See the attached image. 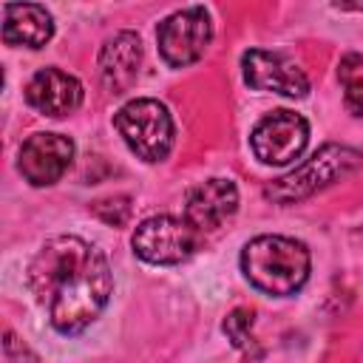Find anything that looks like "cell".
Returning a JSON list of instances; mask_svg holds the SVG:
<instances>
[{
	"label": "cell",
	"mask_w": 363,
	"mask_h": 363,
	"mask_svg": "<svg viewBox=\"0 0 363 363\" xmlns=\"http://www.w3.org/2000/svg\"><path fill=\"white\" fill-rule=\"evenodd\" d=\"M28 286L60 335H79L105 309L113 275L94 244L77 235H54L31 258Z\"/></svg>",
	"instance_id": "cell-1"
},
{
	"label": "cell",
	"mask_w": 363,
	"mask_h": 363,
	"mask_svg": "<svg viewBox=\"0 0 363 363\" xmlns=\"http://www.w3.org/2000/svg\"><path fill=\"white\" fill-rule=\"evenodd\" d=\"M241 269L267 295H295L309 278V250L286 235H258L244 244Z\"/></svg>",
	"instance_id": "cell-2"
},
{
	"label": "cell",
	"mask_w": 363,
	"mask_h": 363,
	"mask_svg": "<svg viewBox=\"0 0 363 363\" xmlns=\"http://www.w3.org/2000/svg\"><path fill=\"white\" fill-rule=\"evenodd\" d=\"M360 164H363L360 150L346 147V145H323L303 164H298L286 176L269 182L264 187V196L275 204H292V201H301V199L335 184L337 179H346Z\"/></svg>",
	"instance_id": "cell-3"
},
{
	"label": "cell",
	"mask_w": 363,
	"mask_h": 363,
	"mask_svg": "<svg viewBox=\"0 0 363 363\" xmlns=\"http://www.w3.org/2000/svg\"><path fill=\"white\" fill-rule=\"evenodd\" d=\"M113 125L119 130V136L125 139V145L145 162H162L167 159L170 147H173V119L167 105H162L159 99L142 96V99H130L125 102L116 116Z\"/></svg>",
	"instance_id": "cell-4"
},
{
	"label": "cell",
	"mask_w": 363,
	"mask_h": 363,
	"mask_svg": "<svg viewBox=\"0 0 363 363\" xmlns=\"http://www.w3.org/2000/svg\"><path fill=\"white\" fill-rule=\"evenodd\" d=\"M133 252L147 264H182L199 244V230L187 218L150 216L133 230Z\"/></svg>",
	"instance_id": "cell-5"
},
{
	"label": "cell",
	"mask_w": 363,
	"mask_h": 363,
	"mask_svg": "<svg viewBox=\"0 0 363 363\" xmlns=\"http://www.w3.org/2000/svg\"><path fill=\"white\" fill-rule=\"evenodd\" d=\"M210 40H213V26H210V14L201 6L173 11L159 23V31H156L159 54L173 68H184L196 62L207 51Z\"/></svg>",
	"instance_id": "cell-6"
},
{
	"label": "cell",
	"mask_w": 363,
	"mask_h": 363,
	"mask_svg": "<svg viewBox=\"0 0 363 363\" xmlns=\"http://www.w3.org/2000/svg\"><path fill=\"white\" fill-rule=\"evenodd\" d=\"M309 142V125L301 113L295 111H272L269 116H264L252 136V153L264 162V164H289L295 162L303 147Z\"/></svg>",
	"instance_id": "cell-7"
},
{
	"label": "cell",
	"mask_w": 363,
	"mask_h": 363,
	"mask_svg": "<svg viewBox=\"0 0 363 363\" xmlns=\"http://www.w3.org/2000/svg\"><path fill=\"white\" fill-rule=\"evenodd\" d=\"M241 71L247 85L255 91H272L292 99H301L309 91V77L303 74V68L278 51H264V48L244 51Z\"/></svg>",
	"instance_id": "cell-8"
},
{
	"label": "cell",
	"mask_w": 363,
	"mask_h": 363,
	"mask_svg": "<svg viewBox=\"0 0 363 363\" xmlns=\"http://www.w3.org/2000/svg\"><path fill=\"white\" fill-rule=\"evenodd\" d=\"M74 159V142L62 133H34L20 147V173L34 187L54 184Z\"/></svg>",
	"instance_id": "cell-9"
},
{
	"label": "cell",
	"mask_w": 363,
	"mask_h": 363,
	"mask_svg": "<svg viewBox=\"0 0 363 363\" xmlns=\"http://www.w3.org/2000/svg\"><path fill=\"white\" fill-rule=\"evenodd\" d=\"M238 210V190L230 179H207L187 193L184 218L201 230H218Z\"/></svg>",
	"instance_id": "cell-10"
},
{
	"label": "cell",
	"mask_w": 363,
	"mask_h": 363,
	"mask_svg": "<svg viewBox=\"0 0 363 363\" xmlns=\"http://www.w3.org/2000/svg\"><path fill=\"white\" fill-rule=\"evenodd\" d=\"M26 99L45 116H68L82 105V85L60 68H43L28 79Z\"/></svg>",
	"instance_id": "cell-11"
},
{
	"label": "cell",
	"mask_w": 363,
	"mask_h": 363,
	"mask_svg": "<svg viewBox=\"0 0 363 363\" xmlns=\"http://www.w3.org/2000/svg\"><path fill=\"white\" fill-rule=\"evenodd\" d=\"M142 68V43L133 31H116L99 51V79L111 94H125Z\"/></svg>",
	"instance_id": "cell-12"
},
{
	"label": "cell",
	"mask_w": 363,
	"mask_h": 363,
	"mask_svg": "<svg viewBox=\"0 0 363 363\" xmlns=\"http://www.w3.org/2000/svg\"><path fill=\"white\" fill-rule=\"evenodd\" d=\"M54 34V20L45 6L37 3H14L3 9V40L9 45L43 48Z\"/></svg>",
	"instance_id": "cell-13"
},
{
	"label": "cell",
	"mask_w": 363,
	"mask_h": 363,
	"mask_svg": "<svg viewBox=\"0 0 363 363\" xmlns=\"http://www.w3.org/2000/svg\"><path fill=\"white\" fill-rule=\"evenodd\" d=\"M337 79L343 85L346 108L354 116H363V54H346L337 65Z\"/></svg>",
	"instance_id": "cell-14"
},
{
	"label": "cell",
	"mask_w": 363,
	"mask_h": 363,
	"mask_svg": "<svg viewBox=\"0 0 363 363\" xmlns=\"http://www.w3.org/2000/svg\"><path fill=\"white\" fill-rule=\"evenodd\" d=\"M252 318H255V312H252L250 306H238V309H233V312L227 315V320H224L227 337H230L233 346L241 349V352H250V346H252Z\"/></svg>",
	"instance_id": "cell-15"
},
{
	"label": "cell",
	"mask_w": 363,
	"mask_h": 363,
	"mask_svg": "<svg viewBox=\"0 0 363 363\" xmlns=\"http://www.w3.org/2000/svg\"><path fill=\"white\" fill-rule=\"evenodd\" d=\"M94 213H96L105 224L122 227V224H128V218H130V199H128V196L99 199V201H94Z\"/></svg>",
	"instance_id": "cell-16"
},
{
	"label": "cell",
	"mask_w": 363,
	"mask_h": 363,
	"mask_svg": "<svg viewBox=\"0 0 363 363\" xmlns=\"http://www.w3.org/2000/svg\"><path fill=\"white\" fill-rule=\"evenodd\" d=\"M3 363H37V354L23 343L17 340L14 332H3Z\"/></svg>",
	"instance_id": "cell-17"
}]
</instances>
